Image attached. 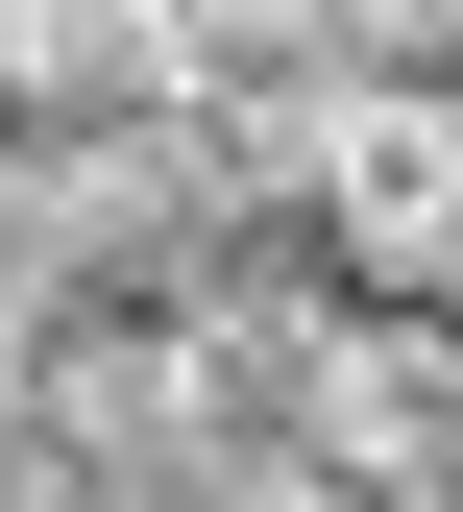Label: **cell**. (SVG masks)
<instances>
[{
  "label": "cell",
  "mask_w": 463,
  "mask_h": 512,
  "mask_svg": "<svg viewBox=\"0 0 463 512\" xmlns=\"http://www.w3.org/2000/svg\"><path fill=\"white\" fill-rule=\"evenodd\" d=\"M0 122H195V0H0Z\"/></svg>",
  "instance_id": "cell-2"
},
{
  "label": "cell",
  "mask_w": 463,
  "mask_h": 512,
  "mask_svg": "<svg viewBox=\"0 0 463 512\" xmlns=\"http://www.w3.org/2000/svg\"><path fill=\"white\" fill-rule=\"evenodd\" d=\"M317 25H342V49H439L463 0H317Z\"/></svg>",
  "instance_id": "cell-3"
},
{
  "label": "cell",
  "mask_w": 463,
  "mask_h": 512,
  "mask_svg": "<svg viewBox=\"0 0 463 512\" xmlns=\"http://www.w3.org/2000/svg\"><path fill=\"white\" fill-rule=\"evenodd\" d=\"M293 244L342 293H463V98L415 49H366L342 98H317V171H293Z\"/></svg>",
  "instance_id": "cell-1"
}]
</instances>
